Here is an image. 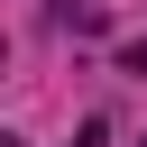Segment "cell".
Here are the masks:
<instances>
[{
    "instance_id": "cell-1",
    "label": "cell",
    "mask_w": 147,
    "mask_h": 147,
    "mask_svg": "<svg viewBox=\"0 0 147 147\" xmlns=\"http://www.w3.org/2000/svg\"><path fill=\"white\" fill-rule=\"evenodd\" d=\"M119 74H138V83H147V37H138V46H119Z\"/></svg>"
},
{
    "instance_id": "cell-2",
    "label": "cell",
    "mask_w": 147,
    "mask_h": 147,
    "mask_svg": "<svg viewBox=\"0 0 147 147\" xmlns=\"http://www.w3.org/2000/svg\"><path fill=\"white\" fill-rule=\"evenodd\" d=\"M74 147H110V119H83V129H74Z\"/></svg>"
}]
</instances>
